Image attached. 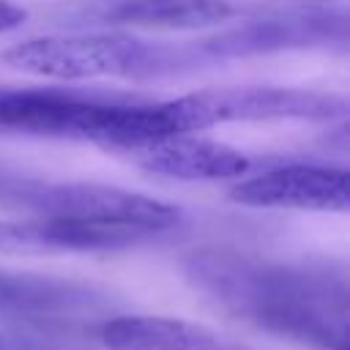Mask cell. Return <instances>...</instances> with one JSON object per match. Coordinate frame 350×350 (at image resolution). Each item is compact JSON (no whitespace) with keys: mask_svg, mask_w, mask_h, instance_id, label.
<instances>
[{"mask_svg":"<svg viewBox=\"0 0 350 350\" xmlns=\"http://www.w3.org/2000/svg\"><path fill=\"white\" fill-rule=\"evenodd\" d=\"M189 273L241 320L314 350H350L345 273L325 265L265 262L235 254H197Z\"/></svg>","mask_w":350,"mask_h":350,"instance_id":"6da1fadb","label":"cell"},{"mask_svg":"<svg viewBox=\"0 0 350 350\" xmlns=\"http://www.w3.org/2000/svg\"><path fill=\"white\" fill-rule=\"evenodd\" d=\"M0 129L33 137L82 139L126 153L167 134H180L170 101H101L46 88H3Z\"/></svg>","mask_w":350,"mask_h":350,"instance_id":"7a4b0ae2","label":"cell"},{"mask_svg":"<svg viewBox=\"0 0 350 350\" xmlns=\"http://www.w3.org/2000/svg\"><path fill=\"white\" fill-rule=\"evenodd\" d=\"M178 57L180 52L123 33L41 36L19 41L0 55V60L14 71L60 82L150 74L170 68Z\"/></svg>","mask_w":350,"mask_h":350,"instance_id":"3957f363","label":"cell"},{"mask_svg":"<svg viewBox=\"0 0 350 350\" xmlns=\"http://www.w3.org/2000/svg\"><path fill=\"white\" fill-rule=\"evenodd\" d=\"M170 104L180 134L235 120H334L347 112L342 96L304 88H213Z\"/></svg>","mask_w":350,"mask_h":350,"instance_id":"277c9868","label":"cell"},{"mask_svg":"<svg viewBox=\"0 0 350 350\" xmlns=\"http://www.w3.org/2000/svg\"><path fill=\"white\" fill-rule=\"evenodd\" d=\"M22 200L36 208L38 216L131 227L150 235L175 227L180 219L175 205L107 183H36L22 189Z\"/></svg>","mask_w":350,"mask_h":350,"instance_id":"5b68a950","label":"cell"},{"mask_svg":"<svg viewBox=\"0 0 350 350\" xmlns=\"http://www.w3.org/2000/svg\"><path fill=\"white\" fill-rule=\"evenodd\" d=\"M230 200L246 208H293L345 213L350 208L347 170L325 164H282L238 178Z\"/></svg>","mask_w":350,"mask_h":350,"instance_id":"8992f818","label":"cell"},{"mask_svg":"<svg viewBox=\"0 0 350 350\" xmlns=\"http://www.w3.org/2000/svg\"><path fill=\"white\" fill-rule=\"evenodd\" d=\"M129 153L142 170L175 180H224V178L238 180L252 170V159L243 150L202 137L197 131L167 134Z\"/></svg>","mask_w":350,"mask_h":350,"instance_id":"52a82bcc","label":"cell"},{"mask_svg":"<svg viewBox=\"0 0 350 350\" xmlns=\"http://www.w3.org/2000/svg\"><path fill=\"white\" fill-rule=\"evenodd\" d=\"M150 238V232L131 227H109L93 221H77L63 216L36 219H0V252L33 254V252H107L134 246Z\"/></svg>","mask_w":350,"mask_h":350,"instance_id":"ba28073f","label":"cell"},{"mask_svg":"<svg viewBox=\"0 0 350 350\" xmlns=\"http://www.w3.org/2000/svg\"><path fill=\"white\" fill-rule=\"evenodd\" d=\"M79 19L150 30H200L227 22L235 11L227 0H85Z\"/></svg>","mask_w":350,"mask_h":350,"instance_id":"9c48e42d","label":"cell"},{"mask_svg":"<svg viewBox=\"0 0 350 350\" xmlns=\"http://www.w3.org/2000/svg\"><path fill=\"white\" fill-rule=\"evenodd\" d=\"M107 350H246L205 325L164 314H118L101 325Z\"/></svg>","mask_w":350,"mask_h":350,"instance_id":"30bf717a","label":"cell"},{"mask_svg":"<svg viewBox=\"0 0 350 350\" xmlns=\"http://www.w3.org/2000/svg\"><path fill=\"white\" fill-rule=\"evenodd\" d=\"M312 38H320V22L312 19H265V22H249L238 30H230L224 36H216L202 44V52L211 57H227V55H249V52H268L282 46H301Z\"/></svg>","mask_w":350,"mask_h":350,"instance_id":"8fae6325","label":"cell"},{"mask_svg":"<svg viewBox=\"0 0 350 350\" xmlns=\"http://www.w3.org/2000/svg\"><path fill=\"white\" fill-rule=\"evenodd\" d=\"M0 350H55V347H52V342H38L33 336L0 331Z\"/></svg>","mask_w":350,"mask_h":350,"instance_id":"7c38bea8","label":"cell"},{"mask_svg":"<svg viewBox=\"0 0 350 350\" xmlns=\"http://www.w3.org/2000/svg\"><path fill=\"white\" fill-rule=\"evenodd\" d=\"M25 19H27L25 8H19V5H14L8 0H0V33H8L14 27H19Z\"/></svg>","mask_w":350,"mask_h":350,"instance_id":"4fadbf2b","label":"cell"},{"mask_svg":"<svg viewBox=\"0 0 350 350\" xmlns=\"http://www.w3.org/2000/svg\"><path fill=\"white\" fill-rule=\"evenodd\" d=\"M0 90H3V85H0Z\"/></svg>","mask_w":350,"mask_h":350,"instance_id":"5bb4252c","label":"cell"}]
</instances>
